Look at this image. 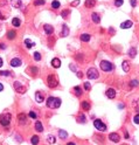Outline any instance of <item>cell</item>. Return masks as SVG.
<instances>
[{
	"instance_id": "816d5d0a",
	"label": "cell",
	"mask_w": 139,
	"mask_h": 145,
	"mask_svg": "<svg viewBox=\"0 0 139 145\" xmlns=\"http://www.w3.org/2000/svg\"><path fill=\"white\" fill-rule=\"evenodd\" d=\"M2 90H4V85L0 83V91H2Z\"/></svg>"
},
{
	"instance_id": "11a10c76",
	"label": "cell",
	"mask_w": 139,
	"mask_h": 145,
	"mask_svg": "<svg viewBox=\"0 0 139 145\" xmlns=\"http://www.w3.org/2000/svg\"><path fill=\"white\" fill-rule=\"evenodd\" d=\"M138 111H139V108H138Z\"/></svg>"
},
{
	"instance_id": "ab89813d",
	"label": "cell",
	"mask_w": 139,
	"mask_h": 145,
	"mask_svg": "<svg viewBox=\"0 0 139 145\" xmlns=\"http://www.w3.org/2000/svg\"><path fill=\"white\" fill-rule=\"evenodd\" d=\"M84 89H85L87 91H89L90 89H91V85H90L89 82H84Z\"/></svg>"
},
{
	"instance_id": "d6986e66",
	"label": "cell",
	"mask_w": 139,
	"mask_h": 145,
	"mask_svg": "<svg viewBox=\"0 0 139 145\" xmlns=\"http://www.w3.org/2000/svg\"><path fill=\"white\" fill-rule=\"evenodd\" d=\"M11 2H12V6L13 7H17V8H20L21 7V0H11Z\"/></svg>"
},
{
	"instance_id": "c3c4849f",
	"label": "cell",
	"mask_w": 139,
	"mask_h": 145,
	"mask_svg": "<svg viewBox=\"0 0 139 145\" xmlns=\"http://www.w3.org/2000/svg\"><path fill=\"white\" fill-rule=\"evenodd\" d=\"M70 69H71V70H74L75 72H76V69H75V67H74L73 64H70Z\"/></svg>"
},
{
	"instance_id": "f35d334b",
	"label": "cell",
	"mask_w": 139,
	"mask_h": 145,
	"mask_svg": "<svg viewBox=\"0 0 139 145\" xmlns=\"http://www.w3.org/2000/svg\"><path fill=\"white\" fill-rule=\"evenodd\" d=\"M43 4H44V0H35L34 1L35 6H40V5H43Z\"/></svg>"
},
{
	"instance_id": "44dd1931",
	"label": "cell",
	"mask_w": 139,
	"mask_h": 145,
	"mask_svg": "<svg viewBox=\"0 0 139 145\" xmlns=\"http://www.w3.org/2000/svg\"><path fill=\"white\" fill-rule=\"evenodd\" d=\"M122 67H123V70H124L125 72H127L129 70H130V64H129V62H127V61H123Z\"/></svg>"
},
{
	"instance_id": "9c48e42d",
	"label": "cell",
	"mask_w": 139,
	"mask_h": 145,
	"mask_svg": "<svg viewBox=\"0 0 139 145\" xmlns=\"http://www.w3.org/2000/svg\"><path fill=\"white\" fill-rule=\"evenodd\" d=\"M69 35V28L68 26L64 24V25H62V33H61V36L62 37H66V36Z\"/></svg>"
},
{
	"instance_id": "4fadbf2b",
	"label": "cell",
	"mask_w": 139,
	"mask_h": 145,
	"mask_svg": "<svg viewBox=\"0 0 139 145\" xmlns=\"http://www.w3.org/2000/svg\"><path fill=\"white\" fill-rule=\"evenodd\" d=\"M52 66L54 67V68H60V67H61V61H60V59H57V57L53 59L52 60Z\"/></svg>"
},
{
	"instance_id": "e575fe53",
	"label": "cell",
	"mask_w": 139,
	"mask_h": 145,
	"mask_svg": "<svg viewBox=\"0 0 139 145\" xmlns=\"http://www.w3.org/2000/svg\"><path fill=\"white\" fill-rule=\"evenodd\" d=\"M47 140H48L49 144H54V143L56 142V139H55V137L54 136H48V139H47Z\"/></svg>"
},
{
	"instance_id": "7bdbcfd3",
	"label": "cell",
	"mask_w": 139,
	"mask_h": 145,
	"mask_svg": "<svg viewBox=\"0 0 139 145\" xmlns=\"http://www.w3.org/2000/svg\"><path fill=\"white\" fill-rule=\"evenodd\" d=\"M77 5H79V0H75L71 2V6H77Z\"/></svg>"
},
{
	"instance_id": "484cf974",
	"label": "cell",
	"mask_w": 139,
	"mask_h": 145,
	"mask_svg": "<svg viewBox=\"0 0 139 145\" xmlns=\"http://www.w3.org/2000/svg\"><path fill=\"white\" fill-rule=\"evenodd\" d=\"M39 142H40V138L37 136H33L32 138H30V143L33 145H37L39 144Z\"/></svg>"
},
{
	"instance_id": "f1b7e54d",
	"label": "cell",
	"mask_w": 139,
	"mask_h": 145,
	"mask_svg": "<svg viewBox=\"0 0 139 145\" xmlns=\"http://www.w3.org/2000/svg\"><path fill=\"white\" fill-rule=\"evenodd\" d=\"M60 6H61V5H60V1H57V0H54V1L52 2V7L54 9L60 8Z\"/></svg>"
},
{
	"instance_id": "ffe728a7",
	"label": "cell",
	"mask_w": 139,
	"mask_h": 145,
	"mask_svg": "<svg viewBox=\"0 0 139 145\" xmlns=\"http://www.w3.org/2000/svg\"><path fill=\"white\" fill-rule=\"evenodd\" d=\"M12 25L14 26V27H20V25H21V20L19 18H13L12 20Z\"/></svg>"
},
{
	"instance_id": "d4e9b609",
	"label": "cell",
	"mask_w": 139,
	"mask_h": 145,
	"mask_svg": "<svg viewBox=\"0 0 139 145\" xmlns=\"http://www.w3.org/2000/svg\"><path fill=\"white\" fill-rule=\"evenodd\" d=\"M59 136H60L61 139H66V138L68 137V132L64 131V130H60V131H59Z\"/></svg>"
},
{
	"instance_id": "3957f363",
	"label": "cell",
	"mask_w": 139,
	"mask_h": 145,
	"mask_svg": "<svg viewBox=\"0 0 139 145\" xmlns=\"http://www.w3.org/2000/svg\"><path fill=\"white\" fill-rule=\"evenodd\" d=\"M99 66H101V69L103 70V72H111L113 69V66L111 62H109V61H102L101 63H99Z\"/></svg>"
},
{
	"instance_id": "5bb4252c",
	"label": "cell",
	"mask_w": 139,
	"mask_h": 145,
	"mask_svg": "<svg viewBox=\"0 0 139 145\" xmlns=\"http://www.w3.org/2000/svg\"><path fill=\"white\" fill-rule=\"evenodd\" d=\"M84 5H85V7H88V8H92V7H95L96 0H85Z\"/></svg>"
},
{
	"instance_id": "4dcf8cb0",
	"label": "cell",
	"mask_w": 139,
	"mask_h": 145,
	"mask_svg": "<svg viewBox=\"0 0 139 145\" xmlns=\"http://www.w3.org/2000/svg\"><path fill=\"white\" fill-rule=\"evenodd\" d=\"M136 55H137V50H136L134 48H131L130 50H129V56H130V57H134Z\"/></svg>"
},
{
	"instance_id": "8fae6325",
	"label": "cell",
	"mask_w": 139,
	"mask_h": 145,
	"mask_svg": "<svg viewBox=\"0 0 139 145\" xmlns=\"http://www.w3.org/2000/svg\"><path fill=\"white\" fill-rule=\"evenodd\" d=\"M21 63H22L21 60H20V59H17V57L11 60V66H12V67H20Z\"/></svg>"
},
{
	"instance_id": "d6a6232c",
	"label": "cell",
	"mask_w": 139,
	"mask_h": 145,
	"mask_svg": "<svg viewBox=\"0 0 139 145\" xmlns=\"http://www.w3.org/2000/svg\"><path fill=\"white\" fill-rule=\"evenodd\" d=\"M85 119H87V118H85V116H84L83 114H81V115L78 116V122H79V123H82V124H83V123H85Z\"/></svg>"
},
{
	"instance_id": "f546056e",
	"label": "cell",
	"mask_w": 139,
	"mask_h": 145,
	"mask_svg": "<svg viewBox=\"0 0 139 145\" xmlns=\"http://www.w3.org/2000/svg\"><path fill=\"white\" fill-rule=\"evenodd\" d=\"M82 109L83 110H90V104L88 103L87 101H83L82 102Z\"/></svg>"
},
{
	"instance_id": "5b68a950",
	"label": "cell",
	"mask_w": 139,
	"mask_h": 145,
	"mask_svg": "<svg viewBox=\"0 0 139 145\" xmlns=\"http://www.w3.org/2000/svg\"><path fill=\"white\" fill-rule=\"evenodd\" d=\"M87 76H88V79H90V80H95V79H97V77H98V72H97V69H96V68H90V69H88Z\"/></svg>"
},
{
	"instance_id": "52a82bcc",
	"label": "cell",
	"mask_w": 139,
	"mask_h": 145,
	"mask_svg": "<svg viewBox=\"0 0 139 145\" xmlns=\"http://www.w3.org/2000/svg\"><path fill=\"white\" fill-rule=\"evenodd\" d=\"M14 88H15V90H17L18 92H20V94H24L25 90H26V89L20 84V82H15V83H14Z\"/></svg>"
},
{
	"instance_id": "db71d44e",
	"label": "cell",
	"mask_w": 139,
	"mask_h": 145,
	"mask_svg": "<svg viewBox=\"0 0 139 145\" xmlns=\"http://www.w3.org/2000/svg\"><path fill=\"white\" fill-rule=\"evenodd\" d=\"M67 145H76V144H75V143H68Z\"/></svg>"
},
{
	"instance_id": "6da1fadb",
	"label": "cell",
	"mask_w": 139,
	"mask_h": 145,
	"mask_svg": "<svg viewBox=\"0 0 139 145\" xmlns=\"http://www.w3.org/2000/svg\"><path fill=\"white\" fill-rule=\"evenodd\" d=\"M46 104L48 108H53V109H57L60 108L61 105V100L57 98V97H53V96H49L47 101H46Z\"/></svg>"
},
{
	"instance_id": "e0dca14e",
	"label": "cell",
	"mask_w": 139,
	"mask_h": 145,
	"mask_svg": "<svg viewBox=\"0 0 139 145\" xmlns=\"http://www.w3.org/2000/svg\"><path fill=\"white\" fill-rule=\"evenodd\" d=\"M131 26H132V21L127 20V21L123 22L122 25H121V28H123V29H127V28H130Z\"/></svg>"
},
{
	"instance_id": "681fc988",
	"label": "cell",
	"mask_w": 139,
	"mask_h": 145,
	"mask_svg": "<svg viewBox=\"0 0 139 145\" xmlns=\"http://www.w3.org/2000/svg\"><path fill=\"white\" fill-rule=\"evenodd\" d=\"M124 137H125L126 139L129 138V132H127V131H125V133H124Z\"/></svg>"
},
{
	"instance_id": "2e32d148",
	"label": "cell",
	"mask_w": 139,
	"mask_h": 145,
	"mask_svg": "<svg viewBox=\"0 0 139 145\" xmlns=\"http://www.w3.org/2000/svg\"><path fill=\"white\" fill-rule=\"evenodd\" d=\"M18 119H19L20 124H25L26 123V115L25 114H19L18 115Z\"/></svg>"
},
{
	"instance_id": "d590c367",
	"label": "cell",
	"mask_w": 139,
	"mask_h": 145,
	"mask_svg": "<svg viewBox=\"0 0 139 145\" xmlns=\"http://www.w3.org/2000/svg\"><path fill=\"white\" fill-rule=\"evenodd\" d=\"M130 85L133 88V87H138L139 85V82L137 81V80H132V81L130 82Z\"/></svg>"
},
{
	"instance_id": "7c38bea8",
	"label": "cell",
	"mask_w": 139,
	"mask_h": 145,
	"mask_svg": "<svg viewBox=\"0 0 139 145\" xmlns=\"http://www.w3.org/2000/svg\"><path fill=\"white\" fill-rule=\"evenodd\" d=\"M106 96H108L109 98H115V97H116V90L112 89V88L108 89V90H106Z\"/></svg>"
},
{
	"instance_id": "60d3db41",
	"label": "cell",
	"mask_w": 139,
	"mask_h": 145,
	"mask_svg": "<svg viewBox=\"0 0 139 145\" xmlns=\"http://www.w3.org/2000/svg\"><path fill=\"white\" fill-rule=\"evenodd\" d=\"M133 123H136V124H139V115H136V116L133 117Z\"/></svg>"
},
{
	"instance_id": "30bf717a",
	"label": "cell",
	"mask_w": 139,
	"mask_h": 145,
	"mask_svg": "<svg viewBox=\"0 0 139 145\" xmlns=\"http://www.w3.org/2000/svg\"><path fill=\"white\" fill-rule=\"evenodd\" d=\"M43 28H44V32H46L47 35H52L53 32H54V27L50 26V25H44Z\"/></svg>"
},
{
	"instance_id": "7dc6e473",
	"label": "cell",
	"mask_w": 139,
	"mask_h": 145,
	"mask_svg": "<svg viewBox=\"0 0 139 145\" xmlns=\"http://www.w3.org/2000/svg\"><path fill=\"white\" fill-rule=\"evenodd\" d=\"M6 17H4V14H1V12H0V20H5Z\"/></svg>"
},
{
	"instance_id": "ba28073f",
	"label": "cell",
	"mask_w": 139,
	"mask_h": 145,
	"mask_svg": "<svg viewBox=\"0 0 139 145\" xmlns=\"http://www.w3.org/2000/svg\"><path fill=\"white\" fill-rule=\"evenodd\" d=\"M109 138H110V140L111 142H115V143H118L119 142V135L118 133H115V132H112V133H110L109 135Z\"/></svg>"
},
{
	"instance_id": "f907efd6",
	"label": "cell",
	"mask_w": 139,
	"mask_h": 145,
	"mask_svg": "<svg viewBox=\"0 0 139 145\" xmlns=\"http://www.w3.org/2000/svg\"><path fill=\"white\" fill-rule=\"evenodd\" d=\"M77 76H78V77H82V76H83V74H82L81 72H77Z\"/></svg>"
},
{
	"instance_id": "cb8c5ba5",
	"label": "cell",
	"mask_w": 139,
	"mask_h": 145,
	"mask_svg": "<svg viewBox=\"0 0 139 145\" xmlns=\"http://www.w3.org/2000/svg\"><path fill=\"white\" fill-rule=\"evenodd\" d=\"M79 37H81V40H82L83 42H88V41L90 40V35H89V34H87V33H83V34L79 36Z\"/></svg>"
},
{
	"instance_id": "83f0119b",
	"label": "cell",
	"mask_w": 139,
	"mask_h": 145,
	"mask_svg": "<svg viewBox=\"0 0 139 145\" xmlns=\"http://www.w3.org/2000/svg\"><path fill=\"white\" fill-rule=\"evenodd\" d=\"M74 91H75V95H76V96H81V95H82V88L78 87V85H76V87L74 88Z\"/></svg>"
},
{
	"instance_id": "603a6c76",
	"label": "cell",
	"mask_w": 139,
	"mask_h": 145,
	"mask_svg": "<svg viewBox=\"0 0 139 145\" xmlns=\"http://www.w3.org/2000/svg\"><path fill=\"white\" fill-rule=\"evenodd\" d=\"M15 36H17V33H15V30H8V33H7V37H8L9 40H13V39H15Z\"/></svg>"
},
{
	"instance_id": "f6af8a7d",
	"label": "cell",
	"mask_w": 139,
	"mask_h": 145,
	"mask_svg": "<svg viewBox=\"0 0 139 145\" xmlns=\"http://www.w3.org/2000/svg\"><path fill=\"white\" fill-rule=\"evenodd\" d=\"M29 70H30V72H33V74H36V72H37V68H35V67H32Z\"/></svg>"
},
{
	"instance_id": "836d02e7",
	"label": "cell",
	"mask_w": 139,
	"mask_h": 145,
	"mask_svg": "<svg viewBox=\"0 0 139 145\" xmlns=\"http://www.w3.org/2000/svg\"><path fill=\"white\" fill-rule=\"evenodd\" d=\"M34 60L35 61H40L41 60V54L39 52H35L34 53Z\"/></svg>"
},
{
	"instance_id": "f5cc1de1",
	"label": "cell",
	"mask_w": 139,
	"mask_h": 145,
	"mask_svg": "<svg viewBox=\"0 0 139 145\" xmlns=\"http://www.w3.org/2000/svg\"><path fill=\"white\" fill-rule=\"evenodd\" d=\"M1 66H2V59L0 57V67H1Z\"/></svg>"
},
{
	"instance_id": "8992f818",
	"label": "cell",
	"mask_w": 139,
	"mask_h": 145,
	"mask_svg": "<svg viewBox=\"0 0 139 145\" xmlns=\"http://www.w3.org/2000/svg\"><path fill=\"white\" fill-rule=\"evenodd\" d=\"M94 125H95V127L97 130H99V131H105V130H106V125H105L101 119H95V121H94Z\"/></svg>"
},
{
	"instance_id": "7402d4cb",
	"label": "cell",
	"mask_w": 139,
	"mask_h": 145,
	"mask_svg": "<svg viewBox=\"0 0 139 145\" xmlns=\"http://www.w3.org/2000/svg\"><path fill=\"white\" fill-rule=\"evenodd\" d=\"M35 130L39 131V132H42L43 131V125L41 124V122H36L35 123Z\"/></svg>"
},
{
	"instance_id": "8d00e7d4",
	"label": "cell",
	"mask_w": 139,
	"mask_h": 145,
	"mask_svg": "<svg viewBox=\"0 0 139 145\" xmlns=\"http://www.w3.org/2000/svg\"><path fill=\"white\" fill-rule=\"evenodd\" d=\"M11 75V72L8 70H1L0 72V76H9Z\"/></svg>"
},
{
	"instance_id": "4316f807",
	"label": "cell",
	"mask_w": 139,
	"mask_h": 145,
	"mask_svg": "<svg viewBox=\"0 0 139 145\" xmlns=\"http://www.w3.org/2000/svg\"><path fill=\"white\" fill-rule=\"evenodd\" d=\"M25 45H26L27 48H32V47H34L35 46V43L33 42V41H30L29 39H26V40H25Z\"/></svg>"
},
{
	"instance_id": "bcb514c9",
	"label": "cell",
	"mask_w": 139,
	"mask_h": 145,
	"mask_svg": "<svg viewBox=\"0 0 139 145\" xmlns=\"http://www.w3.org/2000/svg\"><path fill=\"white\" fill-rule=\"evenodd\" d=\"M5 48H6V45L1 42V43H0V49H5Z\"/></svg>"
},
{
	"instance_id": "1f68e13d",
	"label": "cell",
	"mask_w": 139,
	"mask_h": 145,
	"mask_svg": "<svg viewBox=\"0 0 139 145\" xmlns=\"http://www.w3.org/2000/svg\"><path fill=\"white\" fill-rule=\"evenodd\" d=\"M69 14H70V12L68 11V9H66V11H62L61 17H62L63 19H66V18H68V17H69Z\"/></svg>"
},
{
	"instance_id": "ac0fdd59",
	"label": "cell",
	"mask_w": 139,
	"mask_h": 145,
	"mask_svg": "<svg viewBox=\"0 0 139 145\" xmlns=\"http://www.w3.org/2000/svg\"><path fill=\"white\" fill-rule=\"evenodd\" d=\"M91 19H92V21L95 24H99V21H101V18H99V15L97 13H92L91 14Z\"/></svg>"
},
{
	"instance_id": "b9f144b4",
	"label": "cell",
	"mask_w": 139,
	"mask_h": 145,
	"mask_svg": "<svg viewBox=\"0 0 139 145\" xmlns=\"http://www.w3.org/2000/svg\"><path fill=\"white\" fill-rule=\"evenodd\" d=\"M29 117L35 119V118H36V114H35L34 111H30V112H29Z\"/></svg>"
},
{
	"instance_id": "277c9868",
	"label": "cell",
	"mask_w": 139,
	"mask_h": 145,
	"mask_svg": "<svg viewBox=\"0 0 139 145\" xmlns=\"http://www.w3.org/2000/svg\"><path fill=\"white\" fill-rule=\"evenodd\" d=\"M47 83H48V87H49V88H55V87H57V84H59V82H57V80L55 79L54 75H48V77H47Z\"/></svg>"
},
{
	"instance_id": "9a60e30c",
	"label": "cell",
	"mask_w": 139,
	"mask_h": 145,
	"mask_svg": "<svg viewBox=\"0 0 139 145\" xmlns=\"http://www.w3.org/2000/svg\"><path fill=\"white\" fill-rule=\"evenodd\" d=\"M35 101H36L37 103H42V102L44 101L43 96H42V94H41V92H39V91H37V92L35 94Z\"/></svg>"
},
{
	"instance_id": "ee69618b",
	"label": "cell",
	"mask_w": 139,
	"mask_h": 145,
	"mask_svg": "<svg viewBox=\"0 0 139 145\" xmlns=\"http://www.w3.org/2000/svg\"><path fill=\"white\" fill-rule=\"evenodd\" d=\"M130 4H131L132 7H134V6L137 5V1H136V0H130Z\"/></svg>"
},
{
	"instance_id": "7a4b0ae2",
	"label": "cell",
	"mask_w": 139,
	"mask_h": 145,
	"mask_svg": "<svg viewBox=\"0 0 139 145\" xmlns=\"http://www.w3.org/2000/svg\"><path fill=\"white\" fill-rule=\"evenodd\" d=\"M11 114H5V115H2V116H0V124L2 125V127H8V124L11 123Z\"/></svg>"
},
{
	"instance_id": "74e56055",
	"label": "cell",
	"mask_w": 139,
	"mask_h": 145,
	"mask_svg": "<svg viewBox=\"0 0 139 145\" xmlns=\"http://www.w3.org/2000/svg\"><path fill=\"white\" fill-rule=\"evenodd\" d=\"M123 2H124V0H115V5H116L117 7H121L123 5Z\"/></svg>"
}]
</instances>
